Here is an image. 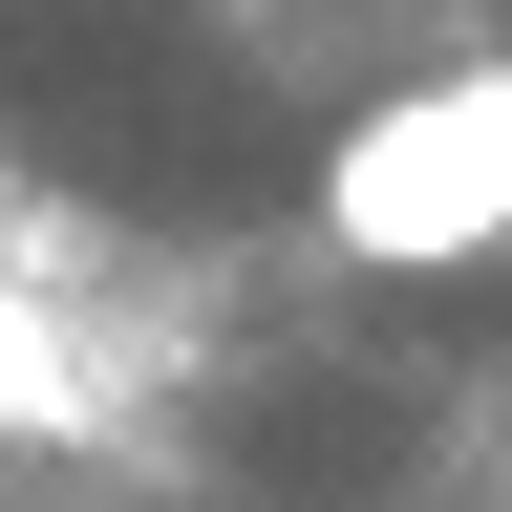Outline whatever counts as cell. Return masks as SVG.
Listing matches in <instances>:
<instances>
[{
    "label": "cell",
    "instance_id": "6da1fadb",
    "mask_svg": "<svg viewBox=\"0 0 512 512\" xmlns=\"http://www.w3.org/2000/svg\"><path fill=\"white\" fill-rule=\"evenodd\" d=\"M320 235L363 256V278H448V256L512 235V64H427V86L342 107V150H320Z\"/></svg>",
    "mask_w": 512,
    "mask_h": 512
}]
</instances>
